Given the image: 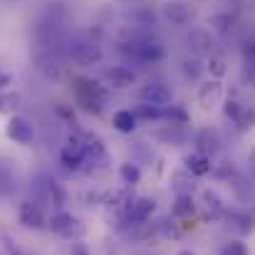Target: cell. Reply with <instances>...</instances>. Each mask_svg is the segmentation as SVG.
I'll return each mask as SVG.
<instances>
[{
  "label": "cell",
  "mask_w": 255,
  "mask_h": 255,
  "mask_svg": "<svg viewBox=\"0 0 255 255\" xmlns=\"http://www.w3.org/2000/svg\"><path fill=\"white\" fill-rule=\"evenodd\" d=\"M7 85H10V75H5V72L0 70V89H5Z\"/></svg>",
  "instance_id": "f1b7e54d"
},
{
  "label": "cell",
  "mask_w": 255,
  "mask_h": 255,
  "mask_svg": "<svg viewBox=\"0 0 255 255\" xmlns=\"http://www.w3.org/2000/svg\"><path fill=\"white\" fill-rule=\"evenodd\" d=\"M208 70H211L213 77H223V75H226V60H223L221 55H211V60H208Z\"/></svg>",
  "instance_id": "d4e9b609"
},
{
  "label": "cell",
  "mask_w": 255,
  "mask_h": 255,
  "mask_svg": "<svg viewBox=\"0 0 255 255\" xmlns=\"http://www.w3.org/2000/svg\"><path fill=\"white\" fill-rule=\"evenodd\" d=\"M186 42H188V50L193 55H213V37H211V32H206L201 27H193L188 32Z\"/></svg>",
  "instance_id": "30bf717a"
},
{
  "label": "cell",
  "mask_w": 255,
  "mask_h": 255,
  "mask_svg": "<svg viewBox=\"0 0 255 255\" xmlns=\"http://www.w3.org/2000/svg\"><path fill=\"white\" fill-rule=\"evenodd\" d=\"M236 124H238L241 129H251V127H255V109L243 107L241 114H238V119H236Z\"/></svg>",
  "instance_id": "cb8c5ba5"
},
{
  "label": "cell",
  "mask_w": 255,
  "mask_h": 255,
  "mask_svg": "<svg viewBox=\"0 0 255 255\" xmlns=\"http://www.w3.org/2000/svg\"><path fill=\"white\" fill-rule=\"evenodd\" d=\"M181 72H183L186 80L196 82V80H201V75H203V65L198 62V57H186V60L181 62Z\"/></svg>",
  "instance_id": "e0dca14e"
},
{
  "label": "cell",
  "mask_w": 255,
  "mask_h": 255,
  "mask_svg": "<svg viewBox=\"0 0 255 255\" xmlns=\"http://www.w3.org/2000/svg\"><path fill=\"white\" fill-rule=\"evenodd\" d=\"M119 176H122V181H124L127 186H136V183L141 181V169H139L134 161H127V164L119 166Z\"/></svg>",
  "instance_id": "ac0fdd59"
},
{
  "label": "cell",
  "mask_w": 255,
  "mask_h": 255,
  "mask_svg": "<svg viewBox=\"0 0 255 255\" xmlns=\"http://www.w3.org/2000/svg\"><path fill=\"white\" fill-rule=\"evenodd\" d=\"M161 119H166L169 127H183V124H188V114L181 107H173V104L161 109Z\"/></svg>",
  "instance_id": "2e32d148"
},
{
  "label": "cell",
  "mask_w": 255,
  "mask_h": 255,
  "mask_svg": "<svg viewBox=\"0 0 255 255\" xmlns=\"http://www.w3.org/2000/svg\"><path fill=\"white\" fill-rule=\"evenodd\" d=\"M248 161H251V169L255 171V151H253V154H251V159H248Z\"/></svg>",
  "instance_id": "4dcf8cb0"
},
{
  "label": "cell",
  "mask_w": 255,
  "mask_h": 255,
  "mask_svg": "<svg viewBox=\"0 0 255 255\" xmlns=\"http://www.w3.org/2000/svg\"><path fill=\"white\" fill-rule=\"evenodd\" d=\"M37 70H40L42 75H47V77H57L60 70H62L60 55H57L55 50H42V52L37 55Z\"/></svg>",
  "instance_id": "7c38bea8"
},
{
  "label": "cell",
  "mask_w": 255,
  "mask_h": 255,
  "mask_svg": "<svg viewBox=\"0 0 255 255\" xmlns=\"http://www.w3.org/2000/svg\"><path fill=\"white\" fill-rule=\"evenodd\" d=\"M104 77H107V82L114 87V89H127V87H131L136 82L134 70L127 67V65H114V67H109V70L104 72Z\"/></svg>",
  "instance_id": "8fae6325"
},
{
  "label": "cell",
  "mask_w": 255,
  "mask_h": 255,
  "mask_svg": "<svg viewBox=\"0 0 255 255\" xmlns=\"http://www.w3.org/2000/svg\"><path fill=\"white\" fill-rule=\"evenodd\" d=\"M15 191V176L7 164H0V196H7Z\"/></svg>",
  "instance_id": "ffe728a7"
},
{
  "label": "cell",
  "mask_w": 255,
  "mask_h": 255,
  "mask_svg": "<svg viewBox=\"0 0 255 255\" xmlns=\"http://www.w3.org/2000/svg\"><path fill=\"white\" fill-rule=\"evenodd\" d=\"M139 99L144 104H151L156 109H164V107L171 104L173 97H171V89L164 82H149V85H144L139 89Z\"/></svg>",
  "instance_id": "5b68a950"
},
{
  "label": "cell",
  "mask_w": 255,
  "mask_h": 255,
  "mask_svg": "<svg viewBox=\"0 0 255 255\" xmlns=\"http://www.w3.org/2000/svg\"><path fill=\"white\" fill-rule=\"evenodd\" d=\"M164 17L169 22H173V25H186V22H191L196 17V10L186 0H169L164 5Z\"/></svg>",
  "instance_id": "9c48e42d"
},
{
  "label": "cell",
  "mask_w": 255,
  "mask_h": 255,
  "mask_svg": "<svg viewBox=\"0 0 255 255\" xmlns=\"http://www.w3.org/2000/svg\"><path fill=\"white\" fill-rule=\"evenodd\" d=\"M122 5H149V0H119Z\"/></svg>",
  "instance_id": "f546056e"
},
{
  "label": "cell",
  "mask_w": 255,
  "mask_h": 255,
  "mask_svg": "<svg viewBox=\"0 0 255 255\" xmlns=\"http://www.w3.org/2000/svg\"><path fill=\"white\" fill-rule=\"evenodd\" d=\"M221 97H223V87H221V82H216V80L201 85V89H198V102H201L203 109H213L221 102Z\"/></svg>",
  "instance_id": "4fadbf2b"
},
{
  "label": "cell",
  "mask_w": 255,
  "mask_h": 255,
  "mask_svg": "<svg viewBox=\"0 0 255 255\" xmlns=\"http://www.w3.org/2000/svg\"><path fill=\"white\" fill-rule=\"evenodd\" d=\"M221 255H248V248H246L243 243L233 241V243H228V246L221 251Z\"/></svg>",
  "instance_id": "4316f807"
},
{
  "label": "cell",
  "mask_w": 255,
  "mask_h": 255,
  "mask_svg": "<svg viewBox=\"0 0 255 255\" xmlns=\"http://www.w3.org/2000/svg\"><path fill=\"white\" fill-rule=\"evenodd\" d=\"M17 218H20V223H22L25 228H32V231L47 228V218H45V213H42V206H37V203H32V201L20 203Z\"/></svg>",
  "instance_id": "52a82bcc"
},
{
  "label": "cell",
  "mask_w": 255,
  "mask_h": 255,
  "mask_svg": "<svg viewBox=\"0 0 255 255\" xmlns=\"http://www.w3.org/2000/svg\"><path fill=\"white\" fill-rule=\"evenodd\" d=\"M211 25H213L216 30H228L231 17H228V15H216V17H211Z\"/></svg>",
  "instance_id": "83f0119b"
},
{
  "label": "cell",
  "mask_w": 255,
  "mask_h": 255,
  "mask_svg": "<svg viewBox=\"0 0 255 255\" xmlns=\"http://www.w3.org/2000/svg\"><path fill=\"white\" fill-rule=\"evenodd\" d=\"M193 213V201H191V196H178V201H176V206H173V216H191Z\"/></svg>",
  "instance_id": "7402d4cb"
},
{
  "label": "cell",
  "mask_w": 255,
  "mask_h": 255,
  "mask_svg": "<svg viewBox=\"0 0 255 255\" xmlns=\"http://www.w3.org/2000/svg\"><path fill=\"white\" fill-rule=\"evenodd\" d=\"M203 206H206V211L211 216H221L226 211V206H223V201H221V196L216 191H206L203 193Z\"/></svg>",
  "instance_id": "d6986e66"
},
{
  "label": "cell",
  "mask_w": 255,
  "mask_h": 255,
  "mask_svg": "<svg viewBox=\"0 0 255 255\" xmlns=\"http://www.w3.org/2000/svg\"><path fill=\"white\" fill-rule=\"evenodd\" d=\"M67 55L72 62H77L80 67H89V65H97L102 60V47L97 40L92 37H72L67 40Z\"/></svg>",
  "instance_id": "7a4b0ae2"
},
{
  "label": "cell",
  "mask_w": 255,
  "mask_h": 255,
  "mask_svg": "<svg viewBox=\"0 0 255 255\" xmlns=\"http://www.w3.org/2000/svg\"><path fill=\"white\" fill-rule=\"evenodd\" d=\"M47 228L67 241H75V238H82L85 233V226L80 223V218H75L72 213H65V211H57L47 218Z\"/></svg>",
  "instance_id": "3957f363"
},
{
  "label": "cell",
  "mask_w": 255,
  "mask_h": 255,
  "mask_svg": "<svg viewBox=\"0 0 255 255\" xmlns=\"http://www.w3.org/2000/svg\"><path fill=\"white\" fill-rule=\"evenodd\" d=\"M183 164H186V171L188 173H193V176H206L208 171H211V159L206 156V154H201V151H196V154H188L186 159H183Z\"/></svg>",
  "instance_id": "5bb4252c"
},
{
  "label": "cell",
  "mask_w": 255,
  "mask_h": 255,
  "mask_svg": "<svg viewBox=\"0 0 255 255\" xmlns=\"http://www.w3.org/2000/svg\"><path fill=\"white\" fill-rule=\"evenodd\" d=\"M112 124H114L117 131H122V134H131V131L136 129V117H134L131 109H119V112H114Z\"/></svg>",
  "instance_id": "9a60e30c"
},
{
  "label": "cell",
  "mask_w": 255,
  "mask_h": 255,
  "mask_svg": "<svg viewBox=\"0 0 255 255\" xmlns=\"http://www.w3.org/2000/svg\"><path fill=\"white\" fill-rule=\"evenodd\" d=\"M122 17L131 25V27H136V30H146L149 25H154V10L149 7V5H124V10H122Z\"/></svg>",
  "instance_id": "ba28073f"
},
{
  "label": "cell",
  "mask_w": 255,
  "mask_h": 255,
  "mask_svg": "<svg viewBox=\"0 0 255 255\" xmlns=\"http://www.w3.org/2000/svg\"><path fill=\"white\" fill-rule=\"evenodd\" d=\"M178 255H196V253H191V251H183V253H178Z\"/></svg>",
  "instance_id": "1f68e13d"
},
{
  "label": "cell",
  "mask_w": 255,
  "mask_h": 255,
  "mask_svg": "<svg viewBox=\"0 0 255 255\" xmlns=\"http://www.w3.org/2000/svg\"><path fill=\"white\" fill-rule=\"evenodd\" d=\"M77 255H89V253H85V251H80V253H77Z\"/></svg>",
  "instance_id": "d6a6232c"
},
{
  "label": "cell",
  "mask_w": 255,
  "mask_h": 255,
  "mask_svg": "<svg viewBox=\"0 0 255 255\" xmlns=\"http://www.w3.org/2000/svg\"><path fill=\"white\" fill-rule=\"evenodd\" d=\"M60 161H62L65 169L70 171H80L85 166V141H82V134L67 136V141L60 149Z\"/></svg>",
  "instance_id": "277c9868"
},
{
  "label": "cell",
  "mask_w": 255,
  "mask_h": 255,
  "mask_svg": "<svg viewBox=\"0 0 255 255\" xmlns=\"http://www.w3.org/2000/svg\"><path fill=\"white\" fill-rule=\"evenodd\" d=\"M134 117H136V122H139V119H144V122H156V119H161V109H156V107H151V104H139V107L134 109Z\"/></svg>",
  "instance_id": "44dd1931"
},
{
  "label": "cell",
  "mask_w": 255,
  "mask_h": 255,
  "mask_svg": "<svg viewBox=\"0 0 255 255\" xmlns=\"http://www.w3.org/2000/svg\"><path fill=\"white\" fill-rule=\"evenodd\" d=\"M20 102H22V97L20 94H0V112H15L17 107H20Z\"/></svg>",
  "instance_id": "603a6c76"
},
{
  "label": "cell",
  "mask_w": 255,
  "mask_h": 255,
  "mask_svg": "<svg viewBox=\"0 0 255 255\" xmlns=\"http://www.w3.org/2000/svg\"><path fill=\"white\" fill-rule=\"evenodd\" d=\"M75 97H77V104L89 112V114H99L109 99V92L107 87L99 85L97 80H87V77H77L75 80Z\"/></svg>",
  "instance_id": "6da1fadb"
},
{
  "label": "cell",
  "mask_w": 255,
  "mask_h": 255,
  "mask_svg": "<svg viewBox=\"0 0 255 255\" xmlns=\"http://www.w3.org/2000/svg\"><path fill=\"white\" fill-rule=\"evenodd\" d=\"M241 109H243V104H241V102H236V99H228V102H226V107H223L226 117H228V119H233V122L238 119Z\"/></svg>",
  "instance_id": "484cf974"
},
{
  "label": "cell",
  "mask_w": 255,
  "mask_h": 255,
  "mask_svg": "<svg viewBox=\"0 0 255 255\" xmlns=\"http://www.w3.org/2000/svg\"><path fill=\"white\" fill-rule=\"evenodd\" d=\"M5 134H7L15 144L27 146V144H32V139H35V127H32L25 117H10V122H7V127H5Z\"/></svg>",
  "instance_id": "8992f818"
}]
</instances>
